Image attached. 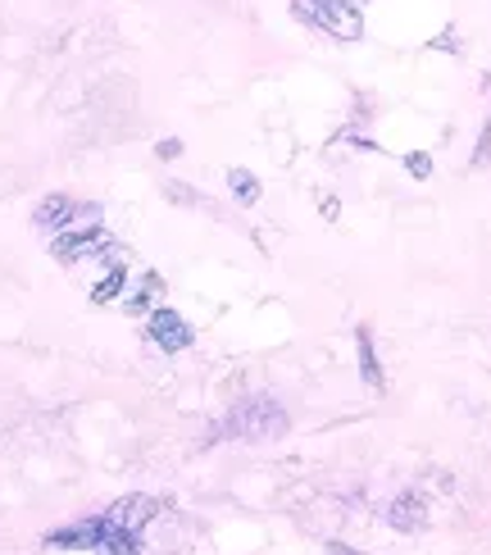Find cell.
Returning <instances> with one entry per match:
<instances>
[{"mask_svg": "<svg viewBox=\"0 0 491 555\" xmlns=\"http://www.w3.org/2000/svg\"><path fill=\"white\" fill-rule=\"evenodd\" d=\"M37 228L46 233H74V228H96V210L78 205L74 196H46L37 205Z\"/></svg>", "mask_w": 491, "mask_h": 555, "instance_id": "277c9868", "label": "cell"}, {"mask_svg": "<svg viewBox=\"0 0 491 555\" xmlns=\"http://www.w3.org/2000/svg\"><path fill=\"white\" fill-rule=\"evenodd\" d=\"M228 182H232V196H237V201H246V205L260 201V182H255V173L232 169V173H228Z\"/></svg>", "mask_w": 491, "mask_h": 555, "instance_id": "8fae6325", "label": "cell"}, {"mask_svg": "<svg viewBox=\"0 0 491 555\" xmlns=\"http://www.w3.org/2000/svg\"><path fill=\"white\" fill-rule=\"evenodd\" d=\"M155 296H159V278H155V273H146V278H142V287L128 283V300H124V306L137 314V310H146Z\"/></svg>", "mask_w": 491, "mask_h": 555, "instance_id": "30bf717a", "label": "cell"}, {"mask_svg": "<svg viewBox=\"0 0 491 555\" xmlns=\"http://www.w3.org/2000/svg\"><path fill=\"white\" fill-rule=\"evenodd\" d=\"M296 10H300V18L319 23L323 33H333L341 41H356L364 33V18L350 0H296Z\"/></svg>", "mask_w": 491, "mask_h": 555, "instance_id": "6da1fadb", "label": "cell"}, {"mask_svg": "<svg viewBox=\"0 0 491 555\" xmlns=\"http://www.w3.org/2000/svg\"><path fill=\"white\" fill-rule=\"evenodd\" d=\"M228 428L237 437H246V442H269V437H277L287 428V414L277 410L269 397H260V401H246L237 414H232Z\"/></svg>", "mask_w": 491, "mask_h": 555, "instance_id": "7a4b0ae2", "label": "cell"}, {"mask_svg": "<svg viewBox=\"0 0 491 555\" xmlns=\"http://www.w3.org/2000/svg\"><path fill=\"white\" fill-rule=\"evenodd\" d=\"M360 360H364V378H369L373 387H383V374H378V356H373V341H369V333H360Z\"/></svg>", "mask_w": 491, "mask_h": 555, "instance_id": "7c38bea8", "label": "cell"}, {"mask_svg": "<svg viewBox=\"0 0 491 555\" xmlns=\"http://www.w3.org/2000/svg\"><path fill=\"white\" fill-rule=\"evenodd\" d=\"M387 519H391L396 528H418V524H424V505H418V496H396Z\"/></svg>", "mask_w": 491, "mask_h": 555, "instance_id": "9c48e42d", "label": "cell"}, {"mask_svg": "<svg viewBox=\"0 0 491 555\" xmlns=\"http://www.w3.org/2000/svg\"><path fill=\"white\" fill-rule=\"evenodd\" d=\"M146 333H151V341L155 346H164V351H186V346L196 341V333H192V323H186L178 310H155L151 319H146Z\"/></svg>", "mask_w": 491, "mask_h": 555, "instance_id": "8992f818", "label": "cell"}, {"mask_svg": "<svg viewBox=\"0 0 491 555\" xmlns=\"http://www.w3.org/2000/svg\"><path fill=\"white\" fill-rule=\"evenodd\" d=\"M114 250L109 233L96 223V228H74V233H60L55 237V260L60 264H78V260H91V256H105Z\"/></svg>", "mask_w": 491, "mask_h": 555, "instance_id": "5b68a950", "label": "cell"}, {"mask_svg": "<svg viewBox=\"0 0 491 555\" xmlns=\"http://www.w3.org/2000/svg\"><path fill=\"white\" fill-rule=\"evenodd\" d=\"M109 538V528L105 519H82L74 528H60V533L46 538V546H55V551H82V546H105Z\"/></svg>", "mask_w": 491, "mask_h": 555, "instance_id": "52a82bcc", "label": "cell"}, {"mask_svg": "<svg viewBox=\"0 0 491 555\" xmlns=\"http://www.w3.org/2000/svg\"><path fill=\"white\" fill-rule=\"evenodd\" d=\"M101 519H105L109 533L137 538V533H146V528L159 519V501L155 496H124V501H114Z\"/></svg>", "mask_w": 491, "mask_h": 555, "instance_id": "3957f363", "label": "cell"}, {"mask_svg": "<svg viewBox=\"0 0 491 555\" xmlns=\"http://www.w3.org/2000/svg\"><path fill=\"white\" fill-rule=\"evenodd\" d=\"M124 287H128V269H124V260H119V256H114V260H109V273L101 278L96 287H91V300H96V306H105V300H114Z\"/></svg>", "mask_w": 491, "mask_h": 555, "instance_id": "ba28073f", "label": "cell"}, {"mask_svg": "<svg viewBox=\"0 0 491 555\" xmlns=\"http://www.w3.org/2000/svg\"><path fill=\"white\" fill-rule=\"evenodd\" d=\"M491 159V124H487V137H482V151H478V165H487Z\"/></svg>", "mask_w": 491, "mask_h": 555, "instance_id": "5bb4252c", "label": "cell"}, {"mask_svg": "<svg viewBox=\"0 0 491 555\" xmlns=\"http://www.w3.org/2000/svg\"><path fill=\"white\" fill-rule=\"evenodd\" d=\"M101 551H105V555H142V546H137V538H119V533H109Z\"/></svg>", "mask_w": 491, "mask_h": 555, "instance_id": "4fadbf2b", "label": "cell"}]
</instances>
